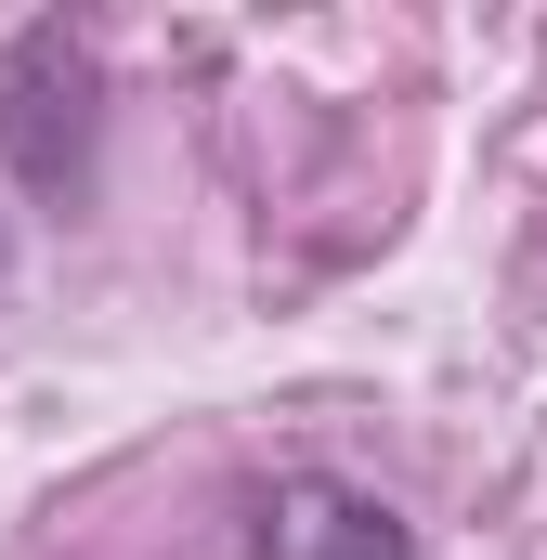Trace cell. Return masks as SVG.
<instances>
[{
    "mask_svg": "<svg viewBox=\"0 0 547 560\" xmlns=\"http://www.w3.org/2000/svg\"><path fill=\"white\" fill-rule=\"evenodd\" d=\"M0 170L53 222L92 209L105 183V26L92 13H26L0 39Z\"/></svg>",
    "mask_w": 547,
    "mask_h": 560,
    "instance_id": "1",
    "label": "cell"
},
{
    "mask_svg": "<svg viewBox=\"0 0 547 560\" xmlns=\"http://www.w3.org/2000/svg\"><path fill=\"white\" fill-rule=\"evenodd\" d=\"M248 560H417V522L339 469H274L248 495Z\"/></svg>",
    "mask_w": 547,
    "mask_h": 560,
    "instance_id": "2",
    "label": "cell"
},
{
    "mask_svg": "<svg viewBox=\"0 0 547 560\" xmlns=\"http://www.w3.org/2000/svg\"><path fill=\"white\" fill-rule=\"evenodd\" d=\"M0 287H13V222H0Z\"/></svg>",
    "mask_w": 547,
    "mask_h": 560,
    "instance_id": "3",
    "label": "cell"
}]
</instances>
